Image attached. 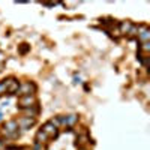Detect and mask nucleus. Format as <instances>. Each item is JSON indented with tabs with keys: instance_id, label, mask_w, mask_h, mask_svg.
Instances as JSON below:
<instances>
[{
	"instance_id": "11",
	"label": "nucleus",
	"mask_w": 150,
	"mask_h": 150,
	"mask_svg": "<svg viewBox=\"0 0 150 150\" xmlns=\"http://www.w3.org/2000/svg\"><path fill=\"white\" fill-rule=\"evenodd\" d=\"M77 120H78L77 116H75V114H71V116L66 117V123H65V125H68V126H72L74 123H77Z\"/></svg>"
},
{
	"instance_id": "14",
	"label": "nucleus",
	"mask_w": 150,
	"mask_h": 150,
	"mask_svg": "<svg viewBox=\"0 0 150 150\" xmlns=\"http://www.w3.org/2000/svg\"><path fill=\"white\" fill-rule=\"evenodd\" d=\"M27 50H29L27 44H23V47L20 48V53H21V54H24V53H27Z\"/></svg>"
},
{
	"instance_id": "9",
	"label": "nucleus",
	"mask_w": 150,
	"mask_h": 150,
	"mask_svg": "<svg viewBox=\"0 0 150 150\" xmlns=\"http://www.w3.org/2000/svg\"><path fill=\"white\" fill-rule=\"evenodd\" d=\"M131 26H132V24L129 21H122L120 23V33H128L129 29H131Z\"/></svg>"
},
{
	"instance_id": "4",
	"label": "nucleus",
	"mask_w": 150,
	"mask_h": 150,
	"mask_svg": "<svg viewBox=\"0 0 150 150\" xmlns=\"http://www.w3.org/2000/svg\"><path fill=\"white\" fill-rule=\"evenodd\" d=\"M5 84H6V92H8V93L14 95V93L18 92L20 84H18V81H17L15 78H8V80H5Z\"/></svg>"
},
{
	"instance_id": "2",
	"label": "nucleus",
	"mask_w": 150,
	"mask_h": 150,
	"mask_svg": "<svg viewBox=\"0 0 150 150\" xmlns=\"http://www.w3.org/2000/svg\"><path fill=\"white\" fill-rule=\"evenodd\" d=\"M18 122L15 120H11L8 123H5V134L8 137H11V138H15V137L18 135Z\"/></svg>"
},
{
	"instance_id": "6",
	"label": "nucleus",
	"mask_w": 150,
	"mask_h": 150,
	"mask_svg": "<svg viewBox=\"0 0 150 150\" xmlns=\"http://www.w3.org/2000/svg\"><path fill=\"white\" fill-rule=\"evenodd\" d=\"M42 131H44L47 135H53V137H56V135H57V128L54 126V125H53L51 122L45 123V125H44V128H42Z\"/></svg>"
},
{
	"instance_id": "17",
	"label": "nucleus",
	"mask_w": 150,
	"mask_h": 150,
	"mask_svg": "<svg viewBox=\"0 0 150 150\" xmlns=\"http://www.w3.org/2000/svg\"><path fill=\"white\" fill-rule=\"evenodd\" d=\"M0 62H3V54L0 53Z\"/></svg>"
},
{
	"instance_id": "5",
	"label": "nucleus",
	"mask_w": 150,
	"mask_h": 150,
	"mask_svg": "<svg viewBox=\"0 0 150 150\" xmlns=\"http://www.w3.org/2000/svg\"><path fill=\"white\" fill-rule=\"evenodd\" d=\"M35 125V117H21L18 120V126H21V129H29L30 126Z\"/></svg>"
},
{
	"instance_id": "16",
	"label": "nucleus",
	"mask_w": 150,
	"mask_h": 150,
	"mask_svg": "<svg viewBox=\"0 0 150 150\" xmlns=\"http://www.w3.org/2000/svg\"><path fill=\"white\" fill-rule=\"evenodd\" d=\"M3 147H5V144H3V143H2V140H0V150H2V149H3Z\"/></svg>"
},
{
	"instance_id": "15",
	"label": "nucleus",
	"mask_w": 150,
	"mask_h": 150,
	"mask_svg": "<svg viewBox=\"0 0 150 150\" xmlns=\"http://www.w3.org/2000/svg\"><path fill=\"white\" fill-rule=\"evenodd\" d=\"M33 150H41V144H39V143H36V144H35V149H33Z\"/></svg>"
},
{
	"instance_id": "13",
	"label": "nucleus",
	"mask_w": 150,
	"mask_h": 150,
	"mask_svg": "<svg viewBox=\"0 0 150 150\" xmlns=\"http://www.w3.org/2000/svg\"><path fill=\"white\" fill-rule=\"evenodd\" d=\"M141 48L144 50V51L147 53L149 50H150V42H143V45H141Z\"/></svg>"
},
{
	"instance_id": "10",
	"label": "nucleus",
	"mask_w": 150,
	"mask_h": 150,
	"mask_svg": "<svg viewBox=\"0 0 150 150\" xmlns=\"http://www.w3.org/2000/svg\"><path fill=\"white\" fill-rule=\"evenodd\" d=\"M45 140H48V135L41 129L39 132L36 134V141H38V143H42V141H45Z\"/></svg>"
},
{
	"instance_id": "7",
	"label": "nucleus",
	"mask_w": 150,
	"mask_h": 150,
	"mask_svg": "<svg viewBox=\"0 0 150 150\" xmlns=\"http://www.w3.org/2000/svg\"><path fill=\"white\" fill-rule=\"evenodd\" d=\"M138 38H140L141 42H149V39H150L149 27H141V30H138Z\"/></svg>"
},
{
	"instance_id": "1",
	"label": "nucleus",
	"mask_w": 150,
	"mask_h": 150,
	"mask_svg": "<svg viewBox=\"0 0 150 150\" xmlns=\"http://www.w3.org/2000/svg\"><path fill=\"white\" fill-rule=\"evenodd\" d=\"M36 92V86L30 81H26V83H23L20 87H18V92L21 96H26V95H33Z\"/></svg>"
},
{
	"instance_id": "8",
	"label": "nucleus",
	"mask_w": 150,
	"mask_h": 150,
	"mask_svg": "<svg viewBox=\"0 0 150 150\" xmlns=\"http://www.w3.org/2000/svg\"><path fill=\"white\" fill-rule=\"evenodd\" d=\"M24 111H26L30 117H33L39 112V108H38V105H33V107H29V108H24Z\"/></svg>"
},
{
	"instance_id": "3",
	"label": "nucleus",
	"mask_w": 150,
	"mask_h": 150,
	"mask_svg": "<svg viewBox=\"0 0 150 150\" xmlns=\"http://www.w3.org/2000/svg\"><path fill=\"white\" fill-rule=\"evenodd\" d=\"M18 104H20V108H21V110L29 108V107H33V105H36V98H35L33 95L21 96V98H20V101H18Z\"/></svg>"
},
{
	"instance_id": "18",
	"label": "nucleus",
	"mask_w": 150,
	"mask_h": 150,
	"mask_svg": "<svg viewBox=\"0 0 150 150\" xmlns=\"http://www.w3.org/2000/svg\"><path fill=\"white\" fill-rule=\"evenodd\" d=\"M0 120H2V114H0Z\"/></svg>"
},
{
	"instance_id": "12",
	"label": "nucleus",
	"mask_w": 150,
	"mask_h": 150,
	"mask_svg": "<svg viewBox=\"0 0 150 150\" xmlns=\"http://www.w3.org/2000/svg\"><path fill=\"white\" fill-rule=\"evenodd\" d=\"M5 92H6V84H5V81H0V95Z\"/></svg>"
}]
</instances>
